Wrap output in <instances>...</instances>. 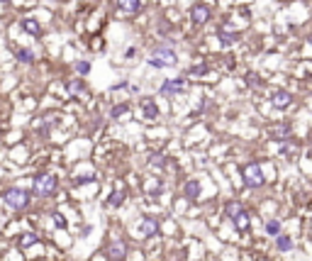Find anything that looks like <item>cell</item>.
<instances>
[{
    "label": "cell",
    "mask_w": 312,
    "mask_h": 261,
    "mask_svg": "<svg viewBox=\"0 0 312 261\" xmlns=\"http://www.w3.org/2000/svg\"><path fill=\"white\" fill-rule=\"evenodd\" d=\"M149 64L156 66V68H164V66H173V64H176V54H173V49H171V47L161 44V47H156V49L151 52V57H149Z\"/></svg>",
    "instance_id": "cell-1"
},
{
    "label": "cell",
    "mask_w": 312,
    "mask_h": 261,
    "mask_svg": "<svg viewBox=\"0 0 312 261\" xmlns=\"http://www.w3.org/2000/svg\"><path fill=\"white\" fill-rule=\"evenodd\" d=\"M2 200H5L7 207H12V210H22V207L29 205V193L22 191V188H7V191L2 193Z\"/></svg>",
    "instance_id": "cell-2"
},
{
    "label": "cell",
    "mask_w": 312,
    "mask_h": 261,
    "mask_svg": "<svg viewBox=\"0 0 312 261\" xmlns=\"http://www.w3.org/2000/svg\"><path fill=\"white\" fill-rule=\"evenodd\" d=\"M227 215H229V220L234 222V227H237L239 232H244V230L249 227V212L244 210L242 203H229V205H227Z\"/></svg>",
    "instance_id": "cell-3"
},
{
    "label": "cell",
    "mask_w": 312,
    "mask_h": 261,
    "mask_svg": "<svg viewBox=\"0 0 312 261\" xmlns=\"http://www.w3.org/2000/svg\"><path fill=\"white\" fill-rule=\"evenodd\" d=\"M242 174H244V183H247L249 188H261L263 181H266V178H263V171H261L258 164H247Z\"/></svg>",
    "instance_id": "cell-4"
},
{
    "label": "cell",
    "mask_w": 312,
    "mask_h": 261,
    "mask_svg": "<svg viewBox=\"0 0 312 261\" xmlns=\"http://www.w3.org/2000/svg\"><path fill=\"white\" fill-rule=\"evenodd\" d=\"M54 191H57V178H54V176L44 174V176H37V178H34V193L39 198L52 196Z\"/></svg>",
    "instance_id": "cell-5"
},
{
    "label": "cell",
    "mask_w": 312,
    "mask_h": 261,
    "mask_svg": "<svg viewBox=\"0 0 312 261\" xmlns=\"http://www.w3.org/2000/svg\"><path fill=\"white\" fill-rule=\"evenodd\" d=\"M186 88V78H169L161 83V95H176V93H183Z\"/></svg>",
    "instance_id": "cell-6"
},
{
    "label": "cell",
    "mask_w": 312,
    "mask_h": 261,
    "mask_svg": "<svg viewBox=\"0 0 312 261\" xmlns=\"http://www.w3.org/2000/svg\"><path fill=\"white\" fill-rule=\"evenodd\" d=\"M127 257V244L122 239H115V242H110V247H108V259L110 261H125Z\"/></svg>",
    "instance_id": "cell-7"
},
{
    "label": "cell",
    "mask_w": 312,
    "mask_h": 261,
    "mask_svg": "<svg viewBox=\"0 0 312 261\" xmlns=\"http://www.w3.org/2000/svg\"><path fill=\"white\" fill-rule=\"evenodd\" d=\"M290 100H293V95H290L288 90H273V95H271V103H273V108H278V110H285V108L290 105Z\"/></svg>",
    "instance_id": "cell-8"
},
{
    "label": "cell",
    "mask_w": 312,
    "mask_h": 261,
    "mask_svg": "<svg viewBox=\"0 0 312 261\" xmlns=\"http://www.w3.org/2000/svg\"><path fill=\"white\" fill-rule=\"evenodd\" d=\"M190 20H193L195 25H205V22L210 20V7H207V5H195V7L190 10Z\"/></svg>",
    "instance_id": "cell-9"
},
{
    "label": "cell",
    "mask_w": 312,
    "mask_h": 261,
    "mask_svg": "<svg viewBox=\"0 0 312 261\" xmlns=\"http://www.w3.org/2000/svg\"><path fill=\"white\" fill-rule=\"evenodd\" d=\"M271 139L285 144V142L290 139V125H273V127H271Z\"/></svg>",
    "instance_id": "cell-10"
},
{
    "label": "cell",
    "mask_w": 312,
    "mask_h": 261,
    "mask_svg": "<svg viewBox=\"0 0 312 261\" xmlns=\"http://www.w3.org/2000/svg\"><path fill=\"white\" fill-rule=\"evenodd\" d=\"M139 230L144 232V237H156V232H159V222H156V217H144L142 225H139Z\"/></svg>",
    "instance_id": "cell-11"
},
{
    "label": "cell",
    "mask_w": 312,
    "mask_h": 261,
    "mask_svg": "<svg viewBox=\"0 0 312 261\" xmlns=\"http://www.w3.org/2000/svg\"><path fill=\"white\" fill-rule=\"evenodd\" d=\"M142 110H144V117L146 120H156L159 117V108H156V103L151 98H144L142 100Z\"/></svg>",
    "instance_id": "cell-12"
},
{
    "label": "cell",
    "mask_w": 312,
    "mask_h": 261,
    "mask_svg": "<svg viewBox=\"0 0 312 261\" xmlns=\"http://www.w3.org/2000/svg\"><path fill=\"white\" fill-rule=\"evenodd\" d=\"M220 39H222L225 47H229V44H234L239 39V34L237 32H229V25H225V27H220Z\"/></svg>",
    "instance_id": "cell-13"
},
{
    "label": "cell",
    "mask_w": 312,
    "mask_h": 261,
    "mask_svg": "<svg viewBox=\"0 0 312 261\" xmlns=\"http://www.w3.org/2000/svg\"><path fill=\"white\" fill-rule=\"evenodd\" d=\"M22 27H25L29 34H34V37H39V34H42L39 22H37V20H32V17H25V20H22Z\"/></svg>",
    "instance_id": "cell-14"
},
{
    "label": "cell",
    "mask_w": 312,
    "mask_h": 261,
    "mask_svg": "<svg viewBox=\"0 0 312 261\" xmlns=\"http://www.w3.org/2000/svg\"><path fill=\"white\" fill-rule=\"evenodd\" d=\"M276 247H278L281 252H290V249H293V237L278 234V237H276Z\"/></svg>",
    "instance_id": "cell-15"
},
{
    "label": "cell",
    "mask_w": 312,
    "mask_h": 261,
    "mask_svg": "<svg viewBox=\"0 0 312 261\" xmlns=\"http://www.w3.org/2000/svg\"><path fill=\"white\" fill-rule=\"evenodd\" d=\"M198 196H200V183H198V181H188L186 183V198L188 200H195Z\"/></svg>",
    "instance_id": "cell-16"
},
{
    "label": "cell",
    "mask_w": 312,
    "mask_h": 261,
    "mask_svg": "<svg viewBox=\"0 0 312 261\" xmlns=\"http://www.w3.org/2000/svg\"><path fill=\"white\" fill-rule=\"evenodd\" d=\"M117 5H120L122 10H127V12H137V10L142 7L139 0H117Z\"/></svg>",
    "instance_id": "cell-17"
},
{
    "label": "cell",
    "mask_w": 312,
    "mask_h": 261,
    "mask_svg": "<svg viewBox=\"0 0 312 261\" xmlns=\"http://www.w3.org/2000/svg\"><path fill=\"white\" fill-rule=\"evenodd\" d=\"M266 234L278 237V234H281V220H268V222H266Z\"/></svg>",
    "instance_id": "cell-18"
},
{
    "label": "cell",
    "mask_w": 312,
    "mask_h": 261,
    "mask_svg": "<svg viewBox=\"0 0 312 261\" xmlns=\"http://www.w3.org/2000/svg\"><path fill=\"white\" fill-rule=\"evenodd\" d=\"M15 57H17L20 61H25V64H32V61H34V52H29V49H17Z\"/></svg>",
    "instance_id": "cell-19"
},
{
    "label": "cell",
    "mask_w": 312,
    "mask_h": 261,
    "mask_svg": "<svg viewBox=\"0 0 312 261\" xmlns=\"http://www.w3.org/2000/svg\"><path fill=\"white\" fill-rule=\"evenodd\" d=\"M39 242V237L34 234V232H27L25 237H22V242H20V249H27V247H32V244H37Z\"/></svg>",
    "instance_id": "cell-20"
},
{
    "label": "cell",
    "mask_w": 312,
    "mask_h": 261,
    "mask_svg": "<svg viewBox=\"0 0 312 261\" xmlns=\"http://www.w3.org/2000/svg\"><path fill=\"white\" fill-rule=\"evenodd\" d=\"M149 166H151V169H164V166H166V161H164V154H154V156L149 159Z\"/></svg>",
    "instance_id": "cell-21"
},
{
    "label": "cell",
    "mask_w": 312,
    "mask_h": 261,
    "mask_svg": "<svg viewBox=\"0 0 312 261\" xmlns=\"http://www.w3.org/2000/svg\"><path fill=\"white\" fill-rule=\"evenodd\" d=\"M122 200H125V193H122V191H115V193L110 196V200H108V205H110V207H117V205H122Z\"/></svg>",
    "instance_id": "cell-22"
},
{
    "label": "cell",
    "mask_w": 312,
    "mask_h": 261,
    "mask_svg": "<svg viewBox=\"0 0 312 261\" xmlns=\"http://www.w3.org/2000/svg\"><path fill=\"white\" fill-rule=\"evenodd\" d=\"M190 73H193V76H205V73H207V66H205V64L193 66V68H190Z\"/></svg>",
    "instance_id": "cell-23"
},
{
    "label": "cell",
    "mask_w": 312,
    "mask_h": 261,
    "mask_svg": "<svg viewBox=\"0 0 312 261\" xmlns=\"http://www.w3.org/2000/svg\"><path fill=\"white\" fill-rule=\"evenodd\" d=\"M83 90V83L81 81H71L68 83V93H81Z\"/></svg>",
    "instance_id": "cell-24"
},
{
    "label": "cell",
    "mask_w": 312,
    "mask_h": 261,
    "mask_svg": "<svg viewBox=\"0 0 312 261\" xmlns=\"http://www.w3.org/2000/svg\"><path fill=\"white\" fill-rule=\"evenodd\" d=\"M76 71H78L81 76H85V73L90 71V64H88V61H78V64H76Z\"/></svg>",
    "instance_id": "cell-25"
},
{
    "label": "cell",
    "mask_w": 312,
    "mask_h": 261,
    "mask_svg": "<svg viewBox=\"0 0 312 261\" xmlns=\"http://www.w3.org/2000/svg\"><path fill=\"white\" fill-rule=\"evenodd\" d=\"M54 222H57V227H61V230H66V227H68V222H66V217H63V215H59V212L54 215Z\"/></svg>",
    "instance_id": "cell-26"
},
{
    "label": "cell",
    "mask_w": 312,
    "mask_h": 261,
    "mask_svg": "<svg viewBox=\"0 0 312 261\" xmlns=\"http://www.w3.org/2000/svg\"><path fill=\"white\" fill-rule=\"evenodd\" d=\"M125 113H127V105H115L110 115H113V117H120V115H125Z\"/></svg>",
    "instance_id": "cell-27"
},
{
    "label": "cell",
    "mask_w": 312,
    "mask_h": 261,
    "mask_svg": "<svg viewBox=\"0 0 312 261\" xmlns=\"http://www.w3.org/2000/svg\"><path fill=\"white\" fill-rule=\"evenodd\" d=\"M283 154H288V156L298 154V144H285V146H283Z\"/></svg>",
    "instance_id": "cell-28"
},
{
    "label": "cell",
    "mask_w": 312,
    "mask_h": 261,
    "mask_svg": "<svg viewBox=\"0 0 312 261\" xmlns=\"http://www.w3.org/2000/svg\"><path fill=\"white\" fill-rule=\"evenodd\" d=\"M247 83H249V86H256V88H258V86H261V78H258L256 73H249V76H247Z\"/></svg>",
    "instance_id": "cell-29"
},
{
    "label": "cell",
    "mask_w": 312,
    "mask_h": 261,
    "mask_svg": "<svg viewBox=\"0 0 312 261\" xmlns=\"http://www.w3.org/2000/svg\"><path fill=\"white\" fill-rule=\"evenodd\" d=\"M90 181H95L93 176H81V178H76V183H90Z\"/></svg>",
    "instance_id": "cell-30"
}]
</instances>
